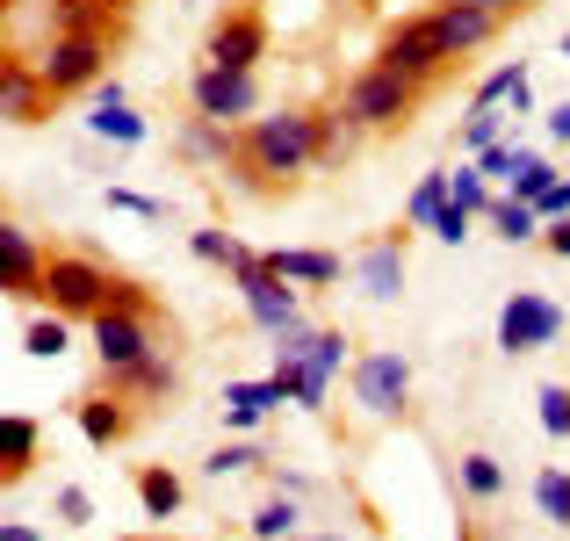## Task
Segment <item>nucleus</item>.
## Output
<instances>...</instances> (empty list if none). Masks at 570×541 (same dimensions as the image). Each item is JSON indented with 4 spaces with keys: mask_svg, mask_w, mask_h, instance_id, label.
Here are the masks:
<instances>
[{
    "mask_svg": "<svg viewBox=\"0 0 570 541\" xmlns=\"http://www.w3.org/2000/svg\"><path fill=\"white\" fill-rule=\"evenodd\" d=\"M318 167V109H275L232 130V174L246 195H282Z\"/></svg>",
    "mask_w": 570,
    "mask_h": 541,
    "instance_id": "obj_1",
    "label": "nucleus"
},
{
    "mask_svg": "<svg viewBox=\"0 0 570 541\" xmlns=\"http://www.w3.org/2000/svg\"><path fill=\"white\" fill-rule=\"evenodd\" d=\"M37 304L58 311V318H101V311H153V296L130 275L87 260V253H51V260H43V282H37Z\"/></svg>",
    "mask_w": 570,
    "mask_h": 541,
    "instance_id": "obj_2",
    "label": "nucleus"
},
{
    "mask_svg": "<svg viewBox=\"0 0 570 541\" xmlns=\"http://www.w3.org/2000/svg\"><path fill=\"white\" fill-rule=\"evenodd\" d=\"M419 101H426V80L390 72V66H362L347 87H340V109L354 116V130H362V138H376V130H404L419 116Z\"/></svg>",
    "mask_w": 570,
    "mask_h": 541,
    "instance_id": "obj_3",
    "label": "nucleus"
},
{
    "mask_svg": "<svg viewBox=\"0 0 570 541\" xmlns=\"http://www.w3.org/2000/svg\"><path fill=\"white\" fill-rule=\"evenodd\" d=\"M340 361H347V340L340 333H282V347H275V383H282V397H296V404H311L318 412L325 404V383L340 375Z\"/></svg>",
    "mask_w": 570,
    "mask_h": 541,
    "instance_id": "obj_4",
    "label": "nucleus"
},
{
    "mask_svg": "<svg viewBox=\"0 0 570 541\" xmlns=\"http://www.w3.org/2000/svg\"><path fill=\"white\" fill-rule=\"evenodd\" d=\"M376 66L390 72H412V80H441L455 58H448V43H441V29H433V8L426 14H404V22H390L383 29V43H376Z\"/></svg>",
    "mask_w": 570,
    "mask_h": 541,
    "instance_id": "obj_5",
    "label": "nucleus"
},
{
    "mask_svg": "<svg viewBox=\"0 0 570 541\" xmlns=\"http://www.w3.org/2000/svg\"><path fill=\"white\" fill-rule=\"evenodd\" d=\"M563 304L557 296H542V289H513L505 296V311H499V354H542V347H557L563 340Z\"/></svg>",
    "mask_w": 570,
    "mask_h": 541,
    "instance_id": "obj_6",
    "label": "nucleus"
},
{
    "mask_svg": "<svg viewBox=\"0 0 570 541\" xmlns=\"http://www.w3.org/2000/svg\"><path fill=\"white\" fill-rule=\"evenodd\" d=\"M37 72H43L51 95H95L109 80V37H51Z\"/></svg>",
    "mask_w": 570,
    "mask_h": 541,
    "instance_id": "obj_7",
    "label": "nucleus"
},
{
    "mask_svg": "<svg viewBox=\"0 0 570 541\" xmlns=\"http://www.w3.org/2000/svg\"><path fill=\"white\" fill-rule=\"evenodd\" d=\"M188 109L209 116V124H253L261 116V80L253 72H232V66H195L188 80Z\"/></svg>",
    "mask_w": 570,
    "mask_h": 541,
    "instance_id": "obj_8",
    "label": "nucleus"
},
{
    "mask_svg": "<svg viewBox=\"0 0 570 541\" xmlns=\"http://www.w3.org/2000/svg\"><path fill=\"white\" fill-rule=\"evenodd\" d=\"M267 58V14L261 8H224L203 37V66H232V72H253Z\"/></svg>",
    "mask_w": 570,
    "mask_h": 541,
    "instance_id": "obj_9",
    "label": "nucleus"
},
{
    "mask_svg": "<svg viewBox=\"0 0 570 541\" xmlns=\"http://www.w3.org/2000/svg\"><path fill=\"white\" fill-rule=\"evenodd\" d=\"M404 397H412V361L397 347H376L354 361V404H362L368 419H397Z\"/></svg>",
    "mask_w": 570,
    "mask_h": 541,
    "instance_id": "obj_10",
    "label": "nucleus"
},
{
    "mask_svg": "<svg viewBox=\"0 0 570 541\" xmlns=\"http://www.w3.org/2000/svg\"><path fill=\"white\" fill-rule=\"evenodd\" d=\"M238 296H246V318L261 325V333H296V325H304V304H296V282H282V275H267L261 260L253 267H238Z\"/></svg>",
    "mask_w": 570,
    "mask_h": 541,
    "instance_id": "obj_11",
    "label": "nucleus"
},
{
    "mask_svg": "<svg viewBox=\"0 0 570 541\" xmlns=\"http://www.w3.org/2000/svg\"><path fill=\"white\" fill-rule=\"evenodd\" d=\"M87 325H95V361H101V375H116V368H130V361L159 354L153 311H101V318H87Z\"/></svg>",
    "mask_w": 570,
    "mask_h": 541,
    "instance_id": "obj_12",
    "label": "nucleus"
},
{
    "mask_svg": "<svg viewBox=\"0 0 570 541\" xmlns=\"http://www.w3.org/2000/svg\"><path fill=\"white\" fill-rule=\"evenodd\" d=\"M404 246H412V224H390L362 246V260H354V282H362L368 304H397L404 296Z\"/></svg>",
    "mask_w": 570,
    "mask_h": 541,
    "instance_id": "obj_13",
    "label": "nucleus"
},
{
    "mask_svg": "<svg viewBox=\"0 0 570 541\" xmlns=\"http://www.w3.org/2000/svg\"><path fill=\"white\" fill-rule=\"evenodd\" d=\"M43 260H51V253L37 246V232H22L14 217H0V296H37Z\"/></svg>",
    "mask_w": 570,
    "mask_h": 541,
    "instance_id": "obj_14",
    "label": "nucleus"
},
{
    "mask_svg": "<svg viewBox=\"0 0 570 541\" xmlns=\"http://www.w3.org/2000/svg\"><path fill=\"white\" fill-rule=\"evenodd\" d=\"M433 29H441L448 58H470V51H484V43L499 37V14L476 8V0H433Z\"/></svg>",
    "mask_w": 570,
    "mask_h": 541,
    "instance_id": "obj_15",
    "label": "nucleus"
},
{
    "mask_svg": "<svg viewBox=\"0 0 570 541\" xmlns=\"http://www.w3.org/2000/svg\"><path fill=\"white\" fill-rule=\"evenodd\" d=\"M51 87H43L37 66H14V58H0V124H43L51 116Z\"/></svg>",
    "mask_w": 570,
    "mask_h": 541,
    "instance_id": "obj_16",
    "label": "nucleus"
},
{
    "mask_svg": "<svg viewBox=\"0 0 570 541\" xmlns=\"http://www.w3.org/2000/svg\"><path fill=\"white\" fill-rule=\"evenodd\" d=\"M261 267L282 275V282H296V289H333V282L347 275L340 253H318V246H275V253H261Z\"/></svg>",
    "mask_w": 570,
    "mask_h": 541,
    "instance_id": "obj_17",
    "label": "nucleus"
},
{
    "mask_svg": "<svg viewBox=\"0 0 570 541\" xmlns=\"http://www.w3.org/2000/svg\"><path fill=\"white\" fill-rule=\"evenodd\" d=\"M72 419H80V433H87L95 447H124V441H130V426H138V419H130V404L116 397V390L72 397Z\"/></svg>",
    "mask_w": 570,
    "mask_h": 541,
    "instance_id": "obj_18",
    "label": "nucleus"
},
{
    "mask_svg": "<svg viewBox=\"0 0 570 541\" xmlns=\"http://www.w3.org/2000/svg\"><path fill=\"white\" fill-rule=\"evenodd\" d=\"M109 390L124 404H138V397H174L181 390V368H174V354L159 347V354H145V361H130V368H116L109 375Z\"/></svg>",
    "mask_w": 570,
    "mask_h": 541,
    "instance_id": "obj_19",
    "label": "nucleus"
},
{
    "mask_svg": "<svg viewBox=\"0 0 570 541\" xmlns=\"http://www.w3.org/2000/svg\"><path fill=\"white\" fill-rule=\"evenodd\" d=\"M109 22H130V0H51V37H109Z\"/></svg>",
    "mask_w": 570,
    "mask_h": 541,
    "instance_id": "obj_20",
    "label": "nucleus"
},
{
    "mask_svg": "<svg viewBox=\"0 0 570 541\" xmlns=\"http://www.w3.org/2000/svg\"><path fill=\"white\" fill-rule=\"evenodd\" d=\"M37 455H43V426L0 412V484H22V476L37 470Z\"/></svg>",
    "mask_w": 570,
    "mask_h": 541,
    "instance_id": "obj_21",
    "label": "nucleus"
},
{
    "mask_svg": "<svg viewBox=\"0 0 570 541\" xmlns=\"http://www.w3.org/2000/svg\"><path fill=\"white\" fill-rule=\"evenodd\" d=\"M455 484H462V499H470V505H499L505 499V462L484 455V447H470V455L455 462Z\"/></svg>",
    "mask_w": 570,
    "mask_h": 541,
    "instance_id": "obj_22",
    "label": "nucleus"
},
{
    "mask_svg": "<svg viewBox=\"0 0 570 541\" xmlns=\"http://www.w3.org/2000/svg\"><path fill=\"white\" fill-rule=\"evenodd\" d=\"M181 159H195V167H232V124L188 116L181 124Z\"/></svg>",
    "mask_w": 570,
    "mask_h": 541,
    "instance_id": "obj_23",
    "label": "nucleus"
},
{
    "mask_svg": "<svg viewBox=\"0 0 570 541\" xmlns=\"http://www.w3.org/2000/svg\"><path fill=\"white\" fill-rule=\"evenodd\" d=\"M275 404H282L275 375H267V383H232V390H224V426H261Z\"/></svg>",
    "mask_w": 570,
    "mask_h": 541,
    "instance_id": "obj_24",
    "label": "nucleus"
},
{
    "mask_svg": "<svg viewBox=\"0 0 570 541\" xmlns=\"http://www.w3.org/2000/svg\"><path fill=\"white\" fill-rule=\"evenodd\" d=\"M181 499H188V484L174 470H159V462H145V470H138V505L153 520H174V513H181Z\"/></svg>",
    "mask_w": 570,
    "mask_h": 541,
    "instance_id": "obj_25",
    "label": "nucleus"
},
{
    "mask_svg": "<svg viewBox=\"0 0 570 541\" xmlns=\"http://www.w3.org/2000/svg\"><path fill=\"white\" fill-rule=\"evenodd\" d=\"M354 145H362V130H354V116L340 109V101H333V109H318V167H340V159H347Z\"/></svg>",
    "mask_w": 570,
    "mask_h": 541,
    "instance_id": "obj_26",
    "label": "nucleus"
},
{
    "mask_svg": "<svg viewBox=\"0 0 570 541\" xmlns=\"http://www.w3.org/2000/svg\"><path fill=\"white\" fill-rule=\"evenodd\" d=\"M534 513H542L549 528L570 534V470H557V462H549V470H534Z\"/></svg>",
    "mask_w": 570,
    "mask_h": 541,
    "instance_id": "obj_27",
    "label": "nucleus"
},
{
    "mask_svg": "<svg viewBox=\"0 0 570 541\" xmlns=\"http://www.w3.org/2000/svg\"><path fill=\"white\" fill-rule=\"evenodd\" d=\"M66 325H72V318H58V311L29 318V325H22V354H29V361H58V354L72 347V333H66Z\"/></svg>",
    "mask_w": 570,
    "mask_h": 541,
    "instance_id": "obj_28",
    "label": "nucleus"
},
{
    "mask_svg": "<svg viewBox=\"0 0 570 541\" xmlns=\"http://www.w3.org/2000/svg\"><path fill=\"white\" fill-rule=\"evenodd\" d=\"M188 253H195V260H209V267H232V275L261 260V253H246L232 232H188Z\"/></svg>",
    "mask_w": 570,
    "mask_h": 541,
    "instance_id": "obj_29",
    "label": "nucleus"
},
{
    "mask_svg": "<svg viewBox=\"0 0 570 541\" xmlns=\"http://www.w3.org/2000/svg\"><path fill=\"white\" fill-rule=\"evenodd\" d=\"M491 224H499V238H505V246H520V238H542V217H534V203H520V195L491 203Z\"/></svg>",
    "mask_w": 570,
    "mask_h": 541,
    "instance_id": "obj_30",
    "label": "nucleus"
},
{
    "mask_svg": "<svg viewBox=\"0 0 570 541\" xmlns=\"http://www.w3.org/2000/svg\"><path fill=\"white\" fill-rule=\"evenodd\" d=\"M87 124H95L101 138H116V145H138L145 138V116H130L124 101H95V116H87Z\"/></svg>",
    "mask_w": 570,
    "mask_h": 541,
    "instance_id": "obj_31",
    "label": "nucleus"
},
{
    "mask_svg": "<svg viewBox=\"0 0 570 541\" xmlns=\"http://www.w3.org/2000/svg\"><path fill=\"white\" fill-rule=\"evenodd\" d=\"M441 203H448V174H426L412 188V203H404V224H412V232H426V224L441 217Z\"/></svg>",
    "mask_w": 570,
    "mask_h": 541,
    "instance_id": "obj_32",
    "label": "nucleus"
},
{
    "mask_svg": "<svg viewBox=\"0 0 570 541\" xmlns=\"http://www.w3.org/2000/svg\"><path fill=\"white\" fill-rule=\"evenodd\" d=\"M253 528V541H282V534H296V505H289V491H275V499L261 505V513L246 520Z\"/></svg>",
    "mask_w": 570,
    "mask_h": 541,
    "instance_id": "obj_33",
    "label": "nucleus"
},
{
    "mask_svg": "<svg viewBox=\"0 0 570 541\" xmlns=\"http://www.w3.org/2000/svg\"><path fill=\"white\" fill-rule=\"evenodd\" d=\"M534 404H542V433L549 441H570V383H542Z\"/></svg>",
    "mask_w": 570,
    "mask_h": 541,
    "instance_id": "obj_34",
    "label": "nucleus"
},
{
    "mask_svg": "<svg viewBox=\"0 0 570 541\" xmlns=\"http://www.w3.org/2000/svg\"><path fill=\"white\" fill-rule=\"evenodd\" d=\"M261 462H267V455H261V447H253V441H224L217 455L203 462V470H209V476H217V484H224V476H246V470H261Z\"/></svg>",
    "mask_w": 570,
    "mask_h": 541,
    "instance_id": "obj_35",
    "label": "nucleus"
},
{
    "mask_svg": "<svg viewBox=\"0 0 570 541\" xmlns=\"http://www.w3.org/2000/svg\"><path fill=\"white\" fill-rule=\"evenodd\" d=\"M505 130V109H476L470 101V124H462V153H484V145H499Z\"/></svg>",
    "mask_w": 570,
    "mask_h": 541,
    "instance_id": "obj_36",
    "label": "nucleus"
},
{
    "mask_svg": "<svg viewBox=\"0 0 570 541\" xmlns=\"http://www.w3.org/2000/svg\"><path fill=\"white\" fill-rule=\"evenodd\" d=\"M528 159H534L528 145H505V138H499V145H484V153H476V167H484L491 180H513L520 167H528Z\"/></svg>",
    "mask_w": 570,
    "mask_h": 541,
    "instance_id": "obj_37",
    "label": "nucleus"
},
{
    "mask_svg": "<svg viewBox=\"0 0 570 541\" xmlns=\"http://www.w3.org/2000/svg\"><path fill=\"white\" fill-rule=\"evenodd\" d=\"M448 195H455L470 217H491V195H484V174H448Z\"/></svg>",
    "mask_w": 570,
    "mask_h": 541,
    "instance_id": "obj_38",
    "label": "nucleus"
},
{
    "mask_svg": "<svg viewBox=\"0 0 570 541\" xmlns=\"http://www.w3.org/2000/svg\"><path fill=\"white\" fill-rule=\"evenodd\" d=\"M426 232H433V238H448V246H462V238H470V209H462L455 195H448V203H441V217H433Z\"/></svg>",
    "mask_w": 570,
    "mask_h": 541,
    "instance_id": "obj_39",
    "label": "nucleus"
},
{
    "mask_svg": "<svg viewBox=\"0 0 570 541\" xmlns=\"http://www.w3.org/2000/svg\"><path fill=\"white\" fill-rule=\"evenodd\" d=\"M534 217H542V224L570 217V174H557V188H542V195H534Z\"/></svg>",
    "mask_w": 570,
    "mask_h": 541,
    "instance_id": "obj_40",
    "label": "nucleus"
},
{
    "mask_svg": "<svg viewBox=\"0 0 570 541\" xmlns=\"http://www.w3.org/2000/svg\"><path fill=\"white\" fill-rule=\"evenodd\" d=\"M58 520H66V528H87V520H95V499H87L80 484H66L58 491Z\"/></svg>",
    "mask_w": 570,
    "mask_h": 541,
    "instance_id": "obj_41",
    "label": "nucleus"
},
{
    "mask_svg": "<svg viewBox=\"0 0 570 541\" xmlns=\"http://www.w3.org/2000/svg\"><path fill=\"white\" fill-rule=\"evenodd\" d=\"M109 209H130V217H159L153 195H130V188H109Z\"/></svg>",
    "mask_w": 570,
    "mask_h": 541,
    "instance_id": "obj_42",
    "label": "nucleus"
},
{
    "mask_svg": "<svg viewBox=\"0 0 570 541\" xmlns=\"http://www.w3.org/2000/svg\"><path fill=\"white\" fill-rule=\"evenodd\" d=\"M542 253H557V260H570V217H557V224L542 232Z\"/></svg>",
    "mask_w": 570,
    "mask_h": 541,
    "instance_id": "obj_43",
    "label": "nucleus"
},
{
    "mask_svg": "<svg viewBox=\"0 0 570 541\" xmlns=\"http://www.w3.org/2000/svg\"><path fill=\"white\" fill-rule=\"evenodd\" d=\"M549 138L570 145V101H557V109H549Z\"/></svg>",
    "mask_w": 570,
    "mask_h": 541,
    "instance_id": "obj_44",
    "label": "nucleus"
},
{
    "mask_svg": "<svg viewBox=\"0 0 570 541\" xmlns=\"http://www.w3.org/2000/svg\"><path fill=\"white\" fill-rule=\"evenodd\" d=\"M476 8H491V14H499V22H505V14H528L534 0H476Z\"/></svg>",
    "mask_w": 570,
    "mask_h": 541,
    "instance_id": "obj_45",
    "label": "nucleus"
},
{
    "mask_svg": "<svg viewBox=\"0 0 570 541\" xmlns=\"http://www.w3.org/2000/svg\"><path fill=\"white\" fill-rule=\"evenodd\" d=\"M0 541H43L37 528H0Z\"/></svg>",
    "mask_w": 570,
    "mask_h": 541,
    "instance_id": "obj_46",
    "label": "nucleus"
},
{
    "mask_svg": "<svg viewBox=\"0 0 570 541\" xmlns=\"http://www.w3.org/2000/svg\"><path fill=\"white\" fill-rule=\"evenodd\" d=\"M289 541H340V534H289Z\"/></svg>",
    "mask_w": 570,
    "mask_h": 541,
    "instance_id": "obj_47",
    "label": "nucleus"
},
{
    "mask_svg": "<svg viewBox=\"0 0 570 541\" xmlns=\"http://www.w3.org/2000/svg\"><path fill=\"white\" fill-rule=\"evenodd\" d=\"M455 541H476V528H462V534H455Z\"/></svg>",
    "mask_w": 570,
    "mask_h": 541,
    "instance_id": "obj_48",
    "label": "nucleus"
},
{
    "mask_svg": "<svg viewBox=\"0 0 570 541\" xmlns=\"http://www.w3.org/2000/svg\"><path fill=\"white\" fill-rule=\"evenodd\" d=\"M563 58H570V37H563Z\"/></svg>",
    "mask_w": 570,
    "mask_h": 541,
    "instance_id": "obj_49",
    "label": "nucleus"
}]
</instances>
